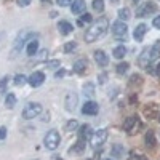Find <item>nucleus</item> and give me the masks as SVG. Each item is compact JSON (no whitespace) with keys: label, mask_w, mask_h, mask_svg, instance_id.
<instances>
[{"label":"nucleus","mask_w":160,"mask_h":160,"mask_svg":"<svg viewBox=\"0 0 160 160\" xmlns=\"http://www.w3.org/2000/svg\"><path fill=\"white\" fill-rule=\"evenodd\" d=\"M141 85L142 82H141V75H138V74H133L131 77H130V85Z\"/></svg>","instance_id":"2f4dec72"},{"label":"nucleus","mask_w":160,"mask_h":160,"mask_svg":"<svg viewBox=\"0 0 160 160\" xmlns=\"http://www.w3.org/2000/svg\"><path fill=\"white\" fill-rule=\"evenodd\" d=\"M56 160H61V158H56Z\"/></svg>","instance_id":"09e8293b"},{"label":"nucleus","mask_w":160,"mask_h":160,"mask_svg":"<svg viewBox=\"0 0 160 160\" xmlns=\"http://www.w3.org/2000/svg\"><path fill=\"white\" fill-rule=\"evenodd\" d=\"M45 82V74L43 72H40V71H37V72H32L31 75H29V78H28V83L31 85V87H40Z\"/></svg>","instance_id":"9d476101"},{"label":"nucleus","mask_w":160,"mask_h":160,"mask_svg":"<svg viewBox=\"0 0 160 160\" xmlns=\"http://www.w3.org/2000/svg\"><path fill=\"white\" fill-rule=\"evenodd\" d=\"M26 80H28V78H26L22 74H18V75H15V85L16 87H22L26 83Z\"/></svg>","instance_id":"c756f323"},{"label":"nucleus","mask_w":160,"mask_h":160,"mask_svg":"<svg viewBox=\"0 0 160 160\" xmlns=\"http://www.w3.org/2000/svg\"><path fill=\"white\" fill-rule=\"evenodd\" d=\"M80 21H82V22H90V21H91V15H90V13H85Z\"/></svg>","instance_id":"58836bf2"},{"label":"nucleus","mask_w":160,"mask_h":160,"mask_svg":"<svg viewBox=\"0 0 160 160\" xmlns=\"http://www.w3.org/2000/svg\"><path fill=\"white\" fill-rule=\"evenodd\" d=\"M144 141H146V146H148V148H154V146H155V135H154L152 130H149L148 133H146Z\"/></svg>","instance_id":"b1692460"},{"label":"nucleus","mask_w":160,"mask_h":160,"mask_svg":"<svg viewBox=\"0 0 160 160\" xmlns=\"http://www.w3.org/2000/svg\"><path fill=\"white\" fill-rule=\"evenodd\" d=\"M135 2H139V0H135Z\"/></svg>","instance_id":"de8ad7c7"},{"label":"nucleus","mask_w":160,"mask_h":160,"mask_svg":"<svg viewBox=\"0 0 160 160\" xmlns=\"http://www.w3.org/2000/svg\"><path fill=\"white\" fill-rule=\"evenodd\" d=\"M83 151H85V139L83 138H78L77 142H75V146L69 149V154H82Z\"/></svg>","instance_id":"a211bd4d"},{"label":"nucleus","mask_w":160,"mask_h":160,"mask_svg":"<svg viewBox=\"0 0 160 160\" xmlns=\"http://www.w3.org/2000/svg\"><path fill=\"white\" fill-rule=\"evenodd\" d=\"M82 91H83V95L87 98H93V96H95V85H93L91 82H87V83H83Z\"/></svg>","instance_id":"aec40b11"},{"label":"nucleus","mask_w":160,"mask_h":160,"mask_svg":"<svg viewBox=\"0 0 160 160\" xmlns=\"http://www.w3.org/2000/svg\"><path fill=\"white\" fill-rule=\"evenodd\" d=\"M87 160H91V158H87Z\"/></svg>","instance_id":"8fccbe9b"},{"label":"nucleus","mask_w":160,"mask_h":160,"mask_svg":"<svg viewBox=\"0 0 160 160\" xmlns=\"http://www.w3.org/2000/svg\"><path fill=\"white\" fill-rule=\"evenodd\" d=\"M8 77H3V78H0V95H5L7 93V87H8Z\"/></svg>","instance_id":"cd10ccee"},{"label":"nucleus","mask_w":160,"mask_h":160,"mask_svg":"<svg viewBox=\"0 0 160 160\" xmlns=\"http://www.w3.org/2000/svg\"><path fill=\"white\" fill-rule=\"evenodd\" d=\"M93 56H95L96 64H99L101 68H104V66H108V64H109V56L106 55L102 50H96L95 53H93Z\"/></svg>","instance_id":"ddd939ff"},{"label":"nucleus","mask_w":160,"mask_h":160,"mask_svg":"<svg viewBox=\"0 0 160 160\" xmlns=\"http://www.w3.org/2000/svg\"><path fill=\"white\" fill-rule=\"evenodd\" d=\"M144 115H146V117H154V104L149 106V109H148V108L144 109Z\"/></svg>","instance_id":"f704fd0d"},{"label":"nucleus","mask_w":160,"mask_h":160,"mask_svg":"<svg viewBox=\"0 0 160 160\" xmlns=\"http://www.w3.org/2000/svg\"><path fill=\"white\" fill-rule=\"evenodd\" d=\"M16 2H18L19 7H28L31 3V0H16Z\"/></svg>","instance_id":"ea45409f"},{"label":"nucleus","mask_w":160,"mask_h":160,"mask_svg":"<svg viewBox=\"0 0 160 160\" xmlns=\"http://www.w3.org/2000/svg\"><path fill=\"white\" fill-rule=\"evenodd\" d=\"M135 160H148V157H144V155H138Z\"/></svg>","instance_id":"c03bdc74"},{"label":"nucleus","mask_w":160,"mask_h":160,"mask_svg":"<svg viewBox=\"0 0 160 160\" xmlns=\"http://www.w3.org/2000/svg\"><path fill=\"white\" fill-rule=\"evenodd\" d=\"M38 114H42V104L40 102H29L22 111V118L31 120V118H35Z\"/></svg>","instance_id":"39448f33"},{"label":"nucleus","mask_w":160,"mask_h":160,"mask_svg":"<svg viewBox=\"0 0 160 160\" xmlns=\"http://www.w3.org/2000/svg\"><path fill=\"white\" fill-rule=\"evenodd\" d=\"M90 130V127L88 125H83L82 128H80V133H78V138H83L85 139V136H87V131Z\"/></svg>","instance_id":"72a5a7b5"},{"label":"nucleus","mask_w":160,"mask_h":160,"mask_svg":"<svg viewBox=\"0 0 160 160\" xmlns=\"http://www.w3.org/2000/svg\"><path fill=\"white\" fill-rule=\"evenodd\" d=\"M77 102H78V98H77V95L75 93H68V96H66V101H64V106H66V109L68 111H75V106H77Z\"/></svg>","instance_id":"f8f14e48"},{"label":"nucleus","mask_w":160,"mask_h":160,"mask_svg":"<svg viewBox=\"0 0 160 160\" xmlns=\"http://www.w3.org/2000/svg\"><path fill=\"white\" fill-rule=\"evenodd\" d=\"M152 26H154L155 29H160V15L154 18V21H152Z\"/></svg>","instance_id":"4c0bfd02"},{"label":"nucleus","mask_w":160,"mask_h":160,"mask_svg":"<svg viewBox=\"0 0 160 160\" xmlns=\"http://www.w3.org/2000/svg\"><path fill=\"white\" fill-rule=\"evenodd\" d=\"M98 78H99V80H98L99 83H106V78H108V74H101Z\"/></svg>","instance_id":"a19ab883"},{"label":"nucleus","mask_w":160,"mask_h":160,"mask_svg":"<svg viewBox=\"0 0 160 160\" xmlns=\"http://www.w3.org/2000/svg\"><path fill=\"white\" fill-rule=\"evenodd\" d=\"M98 112H99V106L95 101H87L82 106V114L85 115H96Z\"/></svg>","instance_id":"9b49d317"},{"label":"nucleus","mask_w":160,"mask_h":160,"mask_svg":"<svg viewBox=\"0 0 160 160\" xmlns=\"http://www.w3.org/2000/svg\"><path fill=\"white\" fill-rule=\"evenodd\" d=\"M64 74H66V72H64V69H61L59 72H56V74H55V77H56V78H61V77H64Z\"/></svg>","instance_id":"79ce46f5"},{"label":"nucleus","mask_w":160,"mask_h":160,"mask_svg":"<svg viewBox=\"0 0 160 160\" xmlns=\"http://www.w3.org/2000/svg\"><path fill=\"white\" fill-rule=\"evenodd\" d=\"M125 154V148L122 144H114L112 148H111V155L115 157V158H122Z\"/></svg>","instance_id":"6ab92c4d"},{"label":"nucleus","mask_w":160,"mask_h":160,"mask_svg":"<svg viewBox=\"0 0 160 160\" xmlns=\"http://www.w3.org/2000/svg\"><path fill=\"white\" fill-rule=\"evenodd\" d=\"M75 48H77V43H75V42H69V43L64 45V51H66V53H71V51H74Z\"/></svg>","instance_id":"473e14b6"},{"label":"nucleus","mask_w":160,"mask_h":160,"mask_svg":"<svg viewBox=\"0 0 160 160\" xmlns=\"http://www.w3.org/2000/svg\"><path fill=\"white\" fill-rule=\"evenodd\" d=\"M155 10H157V7L152 3V2H148V3H142L138 10H136V16H139V18H144V16H149V15H152V13H155Z\"/></svg>","instance_id":"1a4fd4ad"},{"label":"nucleus","mask_w":160,"mask_h":160,"mask_svg":"<svg viewBox=\"0 0 160 160\" xmlns=\"http://www.w3.org/2000/svg\"><path fill=\"white\" fill-rule=\"evenodd\" d=\"M158 55H160V42H155L151 48H146L141 53V56H139V66L148 69L149 66H151V62L158 58Z\"/></svg>","instance_id":"f03ea898"},{"label":"nucleus","mask_w":160,"mask_h":160,"mask_svg":"<svg viewBox=\"0 0 160 160\" xmlns=\"http://www.w3.org/2000/svg\"><path fill=\"white\" fill-rule=\"evenodd\" d=\"M106 139H108V131L106 130H96L90 136V144L96 149V148H101V146L106 142Z\"/></svg>","instance_id":"0eeeda50"},{"label":"nucleus","mask_w":160,"mask_h":160,"mask_svg":"<svg viewBox=\"0 0 160 160\" xmlns=\"http://www.w3.org/2000/svg\"><path fill=\"white\" fill-rule=\"evenodd\" d=\"M37 50H38V40H37V38H32L31 42L28 43V48H26V51H28L29 56H34L35 53H37Z\"/></svg>","instance_id":"412c9836"},{"label":"nucleus","mask_w":160,"mask_h":160,"mask_svg":"<svg viewBox=\"0 0 160 160\" xmlns=\"http://www.w3.org/2000/svg\"><path fill=\"white\" fill-rule=\"evenodd\" d=\"M72 2L74 0H56V3L59 7H69V5H72Z\"/></svg>","instance_id":"c9c22d12"},{"label":"nucleus","mask_w":160,"mask_h":160,"mask_svg":"<svg viewBox=\"0 0 160 160\" xmlns=\"http://www.w3.org/2000/svg\"><path fill=\"white\" fill-rule=\"evenodd\" d=\"M77 127H78V123L75 122V120H71V122H68V123L64 125V131H68V133L75 131V130H77Z\"/></svg>","instance_id":"bb28decb"},{"label":"nucleus","mask_w":160,"mask_h":160,"mask_svg":"<svg viewBox=\"0 0 160 160\" xmlns=\"http://www.w3.org/2000/svg\"><path fill=\"white\" fill-rule=\"evenodd\" d=\"M85 7H87L85 0H74L72 5H71V10H72L74 15H83Z\"/></svg>","instance_id":"4468645a"},{"label":"nucleus","mask_w":160,"mask_h":160,"mask_svg":"<svg viewBox=\"0 0 160 160\" xmlns=\"http://www.w3.org/2000/svg\"><path fill=\"white\" fill-rule=\"evenodd\" d=\"M146 32H148V26L141 22V24L136 26L135 32H133V37H135L136 42H142V38H144V34H146Z\"/></svg>","instance_id":"2eb2a0df"},{"label":"nucleus","mask_w":160,"mask_h":160,"mask_svg":"<svg viewBox=\"0 0 160 160\" xmlns=\"http://www.w3.org/2000/svg\"><path fill=\"white\" fill-rule=\"evenodd\" d=\"M128 68H130V64L128 62H120V64H117V74H127V71H128Z\"/></svg>","instance_id":"c85d7f7f"},{"label":"nucleus","mask_w":160,"mask_h":160,"mask_svg":"<svg viewBox=\"0 0 160 160\" xmlns=\"http://www.w3.org/2000/svg\"><path fill=\"white\" fill-rule=\"evenodd\" d=\"M127 32H128V28H127V24L125 21H115L112 24V34L117 40H125L127 38Z\"/></svg>","instance_id":"423d86ee"},{"label":"nucleus","mask_w":160,"mask_h":160,"mask_svg":"<svg viewBox=\"0 0 160 160\" xmlns=\"http://www.w3.org/2000/svg\"><path fill=\"white\" fill-rule=\"evenodd\" d=\"M7 131H8V130H7L5 127H0V141H3V139L7 138Z\"/></svg>","instance_id":"e433bc0d"},{"label":"nucleus","mask_w":160,"mask_h":160,"mask_svg":"<svg viewBox=\"0 0 160 160\" xmlns=\"http://www.w3.org/2000/svg\"><path fill=\"white\" fill-rule=\"evenodd\" d=\"M157 120H158V122H160V114H158V117H157Z\"/></svg>","instance_id":"49530a36"},{"label":"nucleus","mask_w":160,"mask_h":160,"mask_svg":"<svg viewBox=\"0 0 160 160\" xmlns=\"http://www.w3.org/2000/svg\"><path fill=\"white\" fill-rule=\"evenodd\" d=\"M58 29L62 35H69L72 31H74V26L69 22V21H59L58 22Z\"/></svg>","instance_id":"dca6fc26"},{"label":"nucleus","mask_w":160,"mask_h":160,"mask_svg":"<svg viewBox=\"0 0 160 160\" xmlns=\"http://www.w3.org/2000/svg\"><path fill=\"white\" fill-rule=\"evenodd\" d=\"M108 31H109V19L104 18V16H101V18L96 19V22L85 32V42H87V43L96 42V40H99L101 37H104L106 34H108Z\"/></svg>","instance_id":"f257e3e1"},{"label":"nucleus","mask_w":160,"mask_h":160,"mask_svg":"<svg viewBox=\"0 0 160 160\" xmlns=\"http://www.w3.org/2000/svg\"><path fill=\"white\" fill-rule=\"evenodd\" d=\"M59 142H61V136H59V133L56 130H50L47 135H45V138H43V144H45V148L48 151L58 149Z\"/></svg>","instance_id":"20e7f679"},{"label":"nucleus","mask_w":160,"mask_h":160,"mask_svg":"<svg viewBox=\"0 0 160 160\" xmlns=\"http://www.w3.org/2000/svg\"><path fill=\"white\" fill-rule=\"evenodd\" d=\"M5 106H7V109H13L16 106V95H15V93H8V95H7Z\"/></svg>","instance_id":"4be33fe9"},{"label":"nucleus","mask_w":160,"mask_h":160,"mask_svg":"<svg viewBox=\"0 0 160 160\" xmlns=\"http://www.w3.org/2000/svg\"><path fill=\"white\" fill-rule=\"evenodd\" d=\"M93 10L96 13H101L104 10V0H93Z\"/></svg>","instance_id":"a878e982"},{"label":"nucleus","mask_w":160,"mask_h":160,"mask_svg":"<svg viewBox=\"0 0 160 160\" xmlns=\"http://www.w3.org/2000/svg\"><path fill=\"white\" fill-rule=\"evenodd\" d=\"M139 128H141V123H139V118L136 115L135 117H128L123 122V130L128 131V133H138Z\"/></svg>","instance_id":"6e6552de"},{"label":"nucleus","mask_w":160,"mask_h":160,"mask_svg":"<svg viewBox=\"0 0 160 160\" xmlns=\"http://www.w3.org/2000/svg\"><path fill=\"white\" fill-rule=\"evenodd\" d=\"M87 68H88L87 59H77V61L74 62V71H75L77 74H85V72H87Z\"/></svg>","instance_id":"f3484780"},{"label":"nucleus","mask_w":160,"mask_h":160,"mask_svg":"<svg viewBox=\"0 0 160 160\" xmlns=\"http://www.w3.org/2000/svg\"><path fill=\"white\" fill-rule=\"evenodd\" d=\"M108 160H109V158H108Z\"/></svg>","instance_id":"3c124183"},{"label":"nucleus","mask_w":160,"mask_h":160,"mask_svg":"<svg viewBox=\"0 0 160 160\" xmlns=\"http://www.w3.org/2000/svg\"><path fill=\"white\" fill-rule=\"evenodd\" d=\"M59 66H61L59 59H53V61H47L45 62V68H48V69H56V68H59Z\"/></svg>","instance_id":"7c9ffc66"},{"label":"nucleus","mask_w":160,"mask_h":160,"mask_svg":"<svg viewBox=\"0 0 160 160\" xmlns=\"http://www.w3.org/2000/svg\"><path fill=\"white\" fill-rule=\"evenodd\" d=\"M32 38H35V32H32V31H29V29L21 31V34L18 35L15 45H13V50H11L10 58H16V56H18V53L22 50V47H24L26 43H29Z\"/></svg>","instance_id":"7ed1b4c3"},{"label":"nucleus","mask_w":160,"mask_h":160,"mask_svg":"<svg viewBox=\"0 0 160 160\" xmlns=\"http://www.w3.org/2000/svg\"><path fill=\"white\" fill-rule=\"evenodd\" d=\"M130 16H131L130 8L123 7V8H120V10H118V18H120V21H127V19H130Z\"/></svg>","instance_id":"393cba45"},{"label":"nucleus","mask_w":160,"mask_h":160,"mask_svg":"<svg viewBox=\"0 0 160 160\" xmlns=\"http://www.w3.org/2000/svg\"><path fill=\"white\" fill-rule=\"evenodd\" d=\"M112 55H114V58H117V59H122V58L127 55V48H125L123 45H118V47L114 48Z\"/></svg>","instance_id":"5701e85b"},{"label":"nucleus","mask_w":160,"mask_h":160,"mask_svg":"<svg viewBox=\"0 0 160 160\" xmlns=\"http://www.w3.org/2000/svg\"><path fill=\"white\" fill-rule=\"evenodd\" d=\"M155 74H157V75H160V62L155 66Z\"/></svg>","instance_id":"37998d69"},{"label":"nucleus","mask_w":160,"mask_h":160,"mask_svg":"<svg viewBox=\"0 0 160 160\" xmlns=\"http://www.w3.org/2000/svg\"><path fill=\"white\" fill-rule=\"evenodd\" d=\"M118 2V0H112V3H117Z\"/></svg>","instance_id":"a18cd8bd"}]
</instances>
